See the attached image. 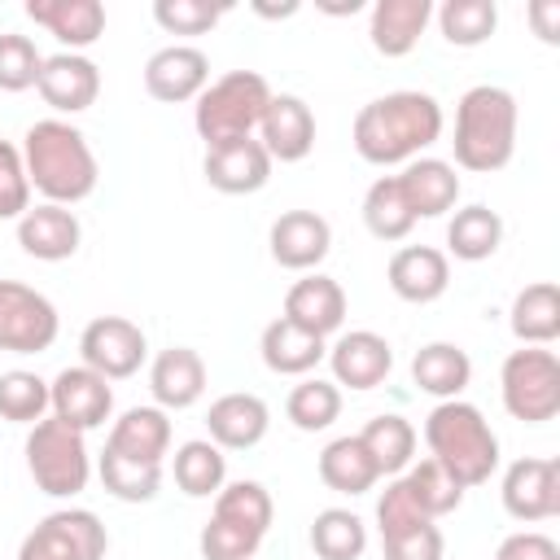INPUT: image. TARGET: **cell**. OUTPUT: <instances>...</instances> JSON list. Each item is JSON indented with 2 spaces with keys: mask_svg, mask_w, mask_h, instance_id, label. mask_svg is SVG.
<instances>
[{
  "mask_svg": "<svg viewBox=\"0 0 560 560\" xmlns=\"http://www.w3.org/2000/svg\"><path fill=\"white\" fill-rule=\"evenodd\" d=\"M271 101V88L258 70H228L214 83H206V92L192 105V127L206 140V149L228 144L249 136L262 122V109Z\"/></svg>",
  "mask_w": 560,
  "mask_h": 560,
  "instance_id": "cell-5",
  "label": "cell"
},
{
  "mask_svg": "<svg viewBox=\"0 0 560 560\" xmlns=\"http://www.w3.org/2000/svg\"><path fill=\"white\" fill-rule=\"evenodd\" d=\"M499 241H503V219H499V210H490L481 201L455 210V219L446 223V245L464 262H486L499 249Z\"/></svg>",
  "mask_w": 560,
  "mask_h": 560,
  "instance_id": "cell-35",
  "label": "cell"
},
{
  "mask_svg": "<svg viewBox=\"0 0 560 560\" xmlns=\"http://www.w3.org/2000/svg\"><path fill=\"white\" fill-rule=\"evenodd\" d=\"M149 389L162 411H184L206 394V363L188 346H171L149 368Z\"/></svg>",
  "mask_w": 560,
  "mask_h": 560,
  "instance_id": "cell-25",
  "label": "cell"
},
{
  "mask_svg": "<svg viewBox=\"0 0 560 560\" xmlns=\"http://www.w3.org/2000/svg\"><path fill=\"white\" fill-rule=\"evenodd\" d=\"M79 241H83V228H79V219H74L70 206L44 201V206H35V210H26L18 219V245L31 258H39V262H66V258H74L79 254Z\"/></svg>",
  "mask_w": 560,
  "mask_h": 560,
  "instance_id": "cell-19",
  "label": "cell"
},
{
  "mask_svg": "<svg viewBox=\"0 0 560 560\" xmlns=\"http://www.w3.org/2000/svg\"><path fill=\"white\" fill-rule=\"evenodd\" d=\"M455 162L464 171H503L516 153V96L494 83H477L455 105Z\"/></svg>",
  "mask_w": 560,
  "mask_h": 560,
  "instance_id": "cell-3",
  "label": "cell"
},
{
  "mask_svg": "<svg viewBox=\"0 0 560 560\" xmlns=\"http://www.w3.org/2000/svg\"><path fill=\"white\" fill-rule=\"evenodd\" d=\"M319 481L337 494H368L381 481V472H376L372 455L363 451L359 433L354 438H332L319 451Z\"/></svg>",
  "mask_w": 560,
  "mask_h": 560,
  "instance_id": "cell-31",
  "label": "cell"
},
{
  "mask_svg": "<svg viewBox=\"0 0 560 560\" xmlns=\"http://www.w3.org/2000/svg\"><path fill=\"white\" fill-rule=\"evenodd\" d=\"M210 83V57L192 44H171V48H158L149 61H144V92L162 105H184V101H197Z\"/></svg>",
  "mask_w": 560,
  "mask_h": 560,
  "instance_id": "cell-13",
  "label": "cell"
},
{
  "mask_svg": "<svg viewBox=\"0 0 560 560\" xmlns=\"http://www.w3.org/2000/svg\"><path fill=\"white\" fill-rule=\"evenodd\" d=\"M311 551L319 560H359L368 551V525L350 508H324L311 521Z\"/></svg>",
  "mask_w": 560,
  "mask_h": 560,
  "instance_id": "cell-36",
  "label": "cell"
},
{
  "mask_svg": "<svg viewBox=\"0 0 560 560\" xmlns=\"http://www.w3.org/2000/svg\"><path fill=\"white\" fill-rule=\"evenodd\" d=\"M328 13H359L363 9V0H350V4H324Z\"/></svg>",
  "mask_w": 560,
  "mask_h": 560,
  "instance_id": "cell-51",
  "label": "cell"
},
{
  "mask_svg": "<svg viewBox=\"0 0 560 560\" xmlns=\"http://www.w3.org/2000/svg\"><path fill=\"white\" fill-rule=\"evenodd\" d=\"M267 424H271V411L258 394H223L210 402L206 411V429H210V442L219 451H249L267 438Z\"/></svg>",
  "mask_w": 560,
  "mask_h": 560,
  "instance_id": "cell-21",
  "label": "cell"
},
{
  "mask_svg": "<svg viewBox=\"0 0 560 560\" xmlns=\"http://www.w3.org/2000/svg\"><path fill=\"white\" fill-rule=\"evenodd\" d=\"M48 411V381L35 372H0V420L9 424H39Z\"/></svg>",
  "mask_w": 560,
  "mask_h": 560,
  "instance_id": "cell-42",
  "label": "cell"
},
{
  "mask_svg": "<svg viewBox=\"0 0 560 560\" xmlns=\"http://www.w3.org/2000/svg\"><path fill=\"white\" fill-rule=\"evenodd\" d=\"M105 446L140 464H162V455L171 451V420L162 407H127L114 420Z\"/></svg>",
  "mask_w": 560,
  "mask_h": 560,
  "instance_id": "cell-29",
  "label": "cell"
},
{
  "mask_svg": "<svg viewBox=\"0 0 560 560\" xmlns=\"http://www.w3.org/2000/svg\"><path fill=\"white\" fill-rule=\"evenodd\" d=\"M499 494H503V508H508L512 521H521V525L551 521L560 512V464L538 459V455L512 459L508 472H503Z\"/></svg>",
  "mask_w": 560,
  "mask_h": 560,
  "instance_id": "cell-11",
  "label": "cell"
},
{
  "mask_svg": "<svg viewBox=\"0 0 560 560\" xmlns=\"http://www.w3.org/2000/svg\"><path fill=\"white\" fill-rule=\"evenodd\" d=\"M494 560H560V547H556V538H547L538 529H521L499 542Z\"/></svg>",
  "mask_w": 560,
  "mask_h": 560,
  "instance_id": "cell-48",
  "label": "cell"
},
{
  "mask_svg": "<svg viewBox=\"0 0 560 560\" xmlns=\"http://www.w3.org/2000/svg\"><path fill=\"white\" fill-rule=\"evenodd\" d=\"M48 407L57 420H66L70 429L88 433V429H101L114 411V389L105 376H96L92 368H61L57 381L48 385Z\"/></svg>",
  "mask_w": 560,
  "mask_h": 560,
  "instance_id": "cell-12",
  "label": "cell"
},
{
  "mask_svg": "<svg viewBox=\"0 0 560 560\" xmlns=\"http://www.w3.org/2000/svg\"><path fill=\"white\" fill-rule=\"evenodd\" d=\"M26 468L35 477V486L52 499H70L88 486L92 477V455L79 429H70L66 420L48 416L39 424H31L26 433Z\"/></svg>",
  "mask_w": 560,
  "mask_h": 560,
  "instance_id": "cell-6",
  "label": "cell"
},
{
  "mask_svg": "<svg viewBox=\"0 0 560 560\" xmlns=\"http://www.w3.org/2000/svg\"><path fill=\"white\" fill-rule=\"evenodd\" d=\"M529 22L538 26V39H542V44H560V4H556V0L529 4Z\"/></svg>",
  "mask_w": 560,
  "mask_h": 560,
  "instance_id": "cell-49",
  "label": "cell"
},
{
  "mask_svg": "<svg viewBox=\"0 0 560 560\" xmlns=\"http://www.w3.org/2000/svg\"><path fill=\"white\" fill-rule=\"evenodd\" d=\"M201 171H206L210 188H219L228 197H245V192H258L271 179V158L254 136H241V140L206 149Z\"/></svg>",
  "mask_w": 560,
  "mask_h": 560,
  "instance_id": "cell-18",
  "label": "cell"
},
{
  "mask_svg": "<svg viewBox=\"0 0 560 560\" xmlns=\"http://www.w3.org/2000/svg\"><path fill=\"white\" fill-rule=\"evenodd\" d=\"M512 337L521 346H551L560 337V289L551 280H534L512 298Z\"/></svg>",
  "mask_w": 560,
  "mask_h": 560,
  "instance_id": "cell-30",
  "label": "cell"
},
{
  "mask_svg": "<svg viewBox=\"0 0 560 560\" xmlns=\"http://www.w3.org/2000/svg\"><path fill=\"white\" fill-rule=\"evenodd\" d=\"M258 350H262V363H267L276 376H306V372H315V368H319V359L328 354L324 337H315V332H306V328L289 324L284 315H280V319H271V324L262 328Z\"/></svg>",
  "mask_w": 560,
  "mask_h": 560,
  "instance_id": "cell-27",
  "label": "cell"
},
{
  "mask_svg": "<svg viewBox=\"0 0 560 560\" xmlns=\"http://www.w3.org/2000/svg\"><path fill=\"white\" fill-rule=\"evenodd\" d=\"M96 477L101 486L122 499V503H149L162 486V464H140V459H127L118 451H101V464H96Z\"/></svg>",
  "mask_w": 560,
  "mask_h": 560,
  "instance_id": "cell-38",
  "label": "cell"
},
{
  "mask_svg": "<svg viewBox=\"0 0 560 560\" xmlns=\"http://www.w3.org/2000/svg\"><path fill=\"white\" fill-rule=\"evenodd\" d=\"M328 368H332V385H346V389H376L389 368H394V350L381 332H341L332 346H328Z\"/></svg>",
  "mask_w": 560,
  "mask_h": 560,
  "instance_id": "cell-16",
  "label": "cell"
},
{
  "mask_svg": "<svg viewBox=\"0 0 560 560\" xmlns=\"http://www.w3.org/2000/svg\"><path fill=\"white\" fill-rule=\"evenodd\" d=\"M171 472H175V486L188 499H210V494H219L228 486V459L210 438L184 442L175 451V459H171Z\"/></svg>",
  "mask_w": 560,
  "mask_h": 560,
  "instance_id": "cell-32",
  "label": "cell"
},
{
  "mask_svg": "<svg viewBox=\"0 0 560 560\" xmlns=\"http://www.w3.org/2000/svg\"><path fill=\"white\" fill-rule=\"evenodd\" d=\"M381 547H385V560H442L446 538L433 521H420V525L381 534Z\"/></svg>",
  "mask_w": 560,
  "mask_h": 560,
  "instance_id": "cell-46",
  "label": "cell"
},
{
  "mask_svg": "<svg viewBox=\"0 0 560 560\" xmlns=\"http://www.w3.org/2000/svg\"><path fill=\"white\" fill-rule=\"evenodd\" d=\"M499 394L512 420L542 424L560 416V359L547 346H521L503 359Z\"/></svg>",
  "mask_w": 560,
  "mask_h": 560,
  "instance_id": "cell-7",
  "label": "cell"
},
{
  "mask_svg": "<svg viewBox=\"0 0 560 560\" xmlns=\"http://www.w3.org/2000/svg\"><path fill=\"white\" fill-rule=\"evenodd\" d=\"M22 162H26L31 188L44 192V201H52V206H74V201L92 197L96 179H101L88 136L61 118H44V122L26 127Z\"/></svg>",
  "mask_w": 560,
  "mask_h": 560,
  "instance_id": "cell-2",
  "label": "cell"
},
{
  "mask_svg": "<svg viewBox=\"0 0 560 560\" xmlns=\"http://www.w3.org/2000/svg\"><path fill=\"white\" fill-rule=\"evenodd\" d=\"M284 319L315 332V337H328L346 324V289L332 280V276H302L289 293H284Z\"/></svg>",
  "mask_w": 560,
  "mask_h": 560,
  "instance_id": "cell-22",
  "label": "cell"
},
{
  "mask_svg": "<svg viewBox=\"0 0 560 560\" xmlns=\"http://www.w3.org/2000/svg\"><path fill=\"white\" fill-rule=\"evenodd\" d=\"M359 442H363V451L372 455V464H376L381 477H394V472H402V468L416 459V429H411L407 416H394V411L372 416V420L363 424Z\"/></svg>",
  "mask_w": 560,
  "mask_h": 560,
  "instance_id": "cell-33",
  "label": "cell"
},
{
  "mask_svg": "<svg viewBox=\"0 0 560 560\" xmlns=\"http://www.w3.org/2000/svg\"><path fill=\"white\" fill-rule=\"evenodd\" d=\"M31 210V179L22 149L0 140V219H22Z\"/></svg>",
  "mask_w": 560,
  "mask_h": 560,
  "instance_id": "cell-47",
  "label": "cell"
},
{
  "mask_svg": "<svg viewBox=\"0 0 560 560\" xmlns=\"http://www.w3.org/2000/svg\"><path fill=\"white\" fill-rule=\"evenodd\" d=\"M79 354H83V368H92L96 376L127 381L140 372L149 341H144L140 324H131L122 315H96L79 337Z\"/></svg>",
  "mask_w": 560,
  "mask_h": 560,
  "instance_id": "cell-10",
  "label": "cell"
},
{
  "mask_svg": "<svg viewBox=\"0 0 560 560\" xmlns=\"http://www.w3.org/2000/svg\"><path fill=\"white\" fill-rule=\"evenodd\" d=\"M398 188L416 219H438L459 201V175L442 158H411L398 175Z\"/></svg>",
  "mask_w": 560,
  "mask_h": 560,
  "instance_id": "cell-24",
  "label": "cell"
},
{
  "mask_svg": "<svg viewBox=\"0 0 560 560\" xmlns=\"http://www.w3.org/2000/svg\"><path fill=\"white\" fill-rule=\"evenodd\" d=\"M267 245H271V258H276L280 267H289V271H311V267H319V262L328 258V249H332V228H328V219L315 214V210H284V214L271 223Z\"/></svg>",
  "mask_w": 560,
  "mask_h": 560,
  "instance_id": "cell-17",
  "label": "cell"
},
{
  "mask_svg": "<svg viewBox=\"0 0 560 560\" xmlns=\"http://www.w3.org/2000/svg\"><path fill=\"white\" fill-rule=\"evenodd\" d=\"M109 547L105 525L88 508H61L44 516L18 547V560H101Z\"/></svg>",
  "mask_w": 560,
  "mask_h": 560,
  "instance_id": "cell-8",
  "label": "cell"
},
{
  "mask_svg": "<svg viewBox=\"0 0 560 560\" xmlns=\"http://www.w3.org/2000/svg\"><path fill=\"white\" fill-rule=\"evenodd\" d=\"M284 416L293 420V429L302 433H319L328 429L337 416H341V389L332 381H319V376H306L289 389L284 398Z\"/></svg>",
  "mask_w": 560,
  "mask_h": 560,
  "instance_id": "cell-41",
  "label": "cell"
},
{
  "mask_svg": "<svg viewBox=\"0 0 560 560\" xmlns=\"http://www.w3.org/2000/svg\"><path fill=\"white\" fill-rule=\"evenodd\" d=\"M411 381L420 385V394H433L442 402L459 398L472 381V359L468 350H459L455 341H429L416 350L411 359Z\"/></svg>",
  "mask_w": 560,
  "mask_h": 560,
  "instance_id": "cell-28",
  "label": "cell"
},
{
  "mask_svg": "<svg viewBox=\"0 0 560 560\" xmlns=\"http://www.w3.org/2000/svg\"><path fill=\"white\" fill-rule=\"evenodd\" d=\"M429 18H433V0H376L368 22L372 48L381 57H407L420 44Z\"/></svg>",
  "mask_w": 560,
  "mask_h": 560,
  "instance_id": "cell-26",
  "label": "cell"
},
{
  "mask_svg": "<svg viewBox=\"0 0 560 560\" xmlns=\"http://www.w3.org/2000/svg\"><path fill=\"white\" fill-rule=\"evenodd\" d=\"M210 516H219L228 525H241V529H249V534L262 538L271 529L276 503H271V494H267L262 481H232V486H223L214 494V512Z\"/></svg>",
  "mask_w": 560,
  "mask_h": 560,
  "instance_id": "cell-39",
  "label": "cell"
},
{
  "mask_svg": "<svg viewBox=\"0 0 560 560\" xmlns=\"http://www.w3.org/2000/svg\"><path fill=\"white\" fill-rule=\"evenodd\" d=\"M258 542H262L258 534H249V529H241V525H228V521H219V516H210V521L201 525V538H197V547H201L206 560H254Z\"/></svg>",
  "mask_w": 560,
  "mask_h": 560,
  "instance_id": "cell-45",
  "label": "cell"
},
{
  "mask_svg": "<svg viewBox=\"0 0 560 560\" xmlns=\"http://www.w3.org/2000/svg\"><path fill=\"white\" fill-rule=\"evenodd\" d=\"M35 88H39L44 105H52L57 114H83L101 96V70L83 52H52V57H44Z\"/></svg>",
  "mask_w": 560,
  "mask_h": 560,
  "instance_id": "cell-15",
  "label": "cell"
},
{
  "mask_svg": "<svg viewBox=\"0 0 560 560\" xmlns=\"http://www.w3.org/2000/svg\"><path fill=\"white\" fill-rule=\"evenodd\" d=\"M424 442H429V459H438L464 490L490 481V472L499 468V438L486 424V416L464 402H438L424 416Z\"/></svg>",
  "mask_w": 560,
  "mask_h": 560,
  "instance_id": "cell-4",
  "label": "cell"
},
{
  "mask_svg": "<svg viewBox=\"0 0 560 560\" xmlns=\"http://www.w3.org/2000/svg\"><path fill=\"white\" fill-rule=\"evenodd\" d=\"M223 18V4L210 0H153V22L171 35H206Z\"/></svg>",
  "mask_w": 560,
  "mask_h": 560,
  "instance_id": "cell-44",
  "label": "cell"
},
{
  "mask_svg": "<svg viewBox=\"0 0 560 560\" xmlns=\"http://www.w3.org/2000/svg\"><path fill=\"white\" fill-rule=\"evenodd\" d=\"M494 26H499L494 0H446V4L438 9V31H442V39L455 44V48H477V44H486V39L494 35Z\"/></svg>",
  "mask_w": 560,
  "mask_h": 560,
  "instance_id": "cell-40",
  "label": "cell"
},
{
  "mask_svg": "<svg viewBox=\"0 0 560 560\" xmlns=\"http://www.w3.org/2000/svg\"><path fill=\"white\" fill-rule=\"evenodd\" d=\"M363 223L376 241H407V232L416 228V214L402 201L398 175H381L372 179V188L363 192Z\"/></svg>",
  "mask_w": 560,
  "mask_h": 560,
  "instance_id": "cell-37",
  "label": "cell"
},
{
  "mask_svg": "<svg viewBox=\"0 0 560 560\" xmlns=\"http://www.w3.org/2000/svg\"><path fill=\"white\" fill-rule=\"evenodd\" d=\"M398 486L407 490V499L416 503V512L429 516V521H438V516H446V512H455V508L464 503V486H459L438 459L407 464L402 477H398Z\"/></svg>",
  "mask_w": 560,
  "mask_h": 560,
  "instance_id": "cell-34",
  "label": "cell"
},
{
  "mask_svg": "<svg viewBox=\"0 0 560 560\" xmlns=\"http://www.w3.org/2000/svg\"><path fill=\"white\" fill-rule=\"evenodd\" d=\"M258 144L267 149L271 162H302L315 149V114L302 96L271 92L262 122H258Z\"/></svg>",
  "mask_w": 560,
  "mask_h": 560,
  "instance_id": "cell-14",
  "label": "cell"
},
{
  "mask_svg": "<svg viewBox=\"0 0 560 560\" xmlns=\"http://www.w3.org/2000/svg\"><path fill=\"white\" fill-rule=\"evenodd\" d=\"M254 13H262V18H293V13H298V4H293V0H289V4H280V9H276V4H254Z\"/></svg>",
  "mask_w": 560,
  "mask_h": 560,
  "instance_id": "cell-50",
  "label": "cell"
},
{
  "mask_svg": "<svg viewBox=\"0 0 560 560\" xmlns=\"http://www.w3.org/2000/svg\"><path fill=\"white\" fill-rule=\"evenodd\" d=\"M385 276H389V289H394L402 302L424 306V302H438V298L446 293V284H451V262H446V254L433 249V245H402V249L389 258Z\"/></svg>",
  "mask_w": 560,
  "mask_h": 560,
  "instance_id": "cell-20",
  "label": "cell"
},
{
  "mask_svg": "<svg viewBox=\"0 0 560 560\" xmlns=\"http://www.w3.org/2000/svg\"><path fill=\"white\" fill-rule=\"evenodd\" d=\"M57 306L22 284V280H0V350L4 354H44L57 341Z\"/></svg>",
  "mask_w": 560,
  "mask_h": 560,
  "instance_id": "cell-9",
  "label": "cell"
},
{
  "mask_svg": "<svg viewBox=\"0 0 560 560\" xmlns=\"http://www.w3.org/2000/svg\"><path fill=\"white\" fill-rule=\"evenodd\" d=\"M26 18L57 35L70 52L92 48L105 35V4L101 0H26Z\"/></svg>",
  "mask_w": 560,
  "mask_h": 560,
  "instance_id": "cell-23",
  "label": "cell"
},
{
  "mask_svg": "<svg viewBox=\"0 0 560 560\" xmlns=\"http://www.w3.org/2000/svg\"><path fill=\"white\" fill-rule=\"evenodd\" d=\"M39 66H44V57H39V48H35L31 35H13V31L0 35V92H26V88H35Z\"/></svg>",
  "mask_w": 560,
  "mask_h": 560,
  "instance_id": "cell-43",
  "label": "cell"
},
{
  "mask_svg": "<svg viewBox=\"0 0 560 560\" xmlns=\"http://www.w3.org/2000/svg\"><path fill=\"white\" fill-rule=\"evenodd\" d=\"M442 136V105L429 92H385L354 114V153L372 166L420 158Z\"/></svg>",
  "mask_w": 560,
  "mask_h": 560,
  "instance_id": "cell-1",
  "label": "cell"
}]
</instances>
